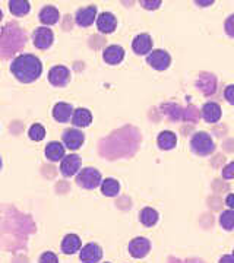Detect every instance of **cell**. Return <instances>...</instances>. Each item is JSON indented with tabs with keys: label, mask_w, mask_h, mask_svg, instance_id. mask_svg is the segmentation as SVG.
<instances>
[{
	"label": "cell",
	"mask_w": 234,
	"mask_h": 263,
	"mask_svg": "<svg viewBox=\"0 0 234 263\" xmlns=\"http://www.w3.org/2000/svg\"><path fill=\"white\" fill-rule=\"evenodd\" d=\"M157 142H158V146L161 149L170 151L173 149V148H176V145H177V136H176L174 132L164 130L158 135Z\"/></svg>",
	"instance_id": "obj_21"
},
{
	"label": "cell",
	"mask_w": 234,
	"mask_h": 263,
	"mask_svg": "<svg viewBox=\"0 0 234 263\" xmlns=\"http://www.w3.org/2000/svg\"><path fill=\"white\" fill-rule=\"evenodd\" d=\"M190 149L193 151L196 155L206 157L214 154L215 151V142L211 138L209 133L206 132H196L192 139H190Z\"/></svg>",
	"instance_id": "obj_2"
},
{
	"label": "cell",
	"mask_w": 234,
	"mask_h": 263,
	"mask_svg": "<svg viewBox=\"0 0 234 263\" xmlns=\"http://www.w3.org/2000/svg\"><path fill=\"white\" fill-rule=\"evenodd\" d=\"M72 114H74L72 104L57 103L53 107V119L59 123H67L72 119Z\"/></svg>",
	"instance_id": "obj_15"
},
{
	"label": "cell",
	"mask_w": 234,
	"mask_h": 263,
	"mask_svg": "<svg viewBox=\"0 0 234 263\" xmlns=\"http://www.w3.org/2000/svg\"><path fill=\"white\" fill-rule=\"evenodd\" d=\"M28 135H29V139H31V141L40 142L46 138V129H44L41 124L35 123V124H32V126L29 127Z\"/></svg>",
	"instance_id": "obj_26"
},
{
	"label": "cell",
	"mask_w": 234,
	"mask_h": 263,
	"mask_svg": "<svg viewBox=\"0 0 234 263\" xmlns=\"http://www.w3.org/2000/svg\"><path fill=\"white\" fill-rule=\"evenodd\" d=\"M79 259L82 263H98L103 259V249L97 243H88L79 250Z\"/></svg>",
	"instance_id": "obj_7"
},
{
	"label": "cell",
	"mask_w": 234,
	"mask_h": 263,
	"mask_svg": "<svg viewBox=\"0 0 234 263\" xmlns=\"http://www.w3.org/2000/svg\"><path fill=\"white\" fill-rule=\"evenodd\" d=\"M10 72L22 84H31L37 81L43 73V65L40 59L34 54H19L10 63Z\"/></svg>",
	"instance_id": "obj_1"
},
{
	"label": "cell",
	"mask_w": 234,
	"mask_h": 263,
	"mask_svg": "<svg viewBox=\"0 0 234 263\" xmlns=\"http://www.w3.org/2000/svg\"><path fill=\"white\" fill-rule=\"evenodd\" d=\"M38 263H59V257L53 252H44L40 256Z\"/></svg>",
	"instance_id": "obj_27"
},
{
	"label": "cell",
	"mask_w": 234,
	"mask_h": 263,
	"mask_svg": "<svg viewBox=\"0 0 234 263\" xmlns=\"http://www.w3.org/2000/svg\"><path fill=\"white\" fill-rule=\"evenodd\" d=\"M220 263H234V259L231 254H225L223 256L221 259H220Z\"/></svg>",
	"instance_id": "obj_31"
},
{
	"label": "cell",
	"mask_w": 234,
	"mask_h": 263,
	"mask_svg": "<svg viewBox=\"0 0 234 263\" xmlns=\"http://www.w3.org/2000/svg\"><path fill=\"white\" fill-rule=\"evenodd\" d=\"M220 224L221 227L227 230V231H231L234 226V212L233 209H227L224 211L221 215H220Z\"/></svg>",
	"instance_id": "obj_25"
},
{
	"label": "cell",
	"mask_w": 234,
	"mask_h": 263,
	"mask_svg": "<svg viewBox=\"0 0 234 263\" xmlns=\"http://www.w3.org/2000/svg\"><path fill=\"white\" fill-rule=\"evenodd\" d=\"M101 173L97 168L93 167H86V168L79 170L78 176H76V184L79 187L86 189V190H93L97 189L101 184Z\"/></svg>",
	"instance_id": "obj_3"
},
{
	"label": "cell",
	"mask_w": 234,
	"mask_h": 263,
	"mask_svg": "<svg viewBox=\"0 0 234 263\" xmlns=\"http://www.w3.org/2000/svg\"><path fill=\"white\" fill-rule=\"evenodd\" d=\"M81 165H82V161H81L79 155H76V154L65 155L62 160V164H60V171L65 177H72L79 173Z\"/></svg>",
	"instance_id": "obj_9"
},
{
	"label": "cell",
	"mask_w": 234,
	"mask_h": 263,
	"mask_svg": "<svg viewBox=\"0 0 234 263\" xmlns=\"http://www.w3.org/2000/svg\"><path fill=\"white\" fill-rule=\"evenodd\" d=\"M152 38H151L150 34H139L136 37L133 38L132 41V48L136 54L139 56H145V54H150L152 51Z\"/></svg>",
	"instance_id": "obj_12"
},
{
	"label": "cell",
	"mask_w": 234,
	"mask_h": 263,
	"mask_svg": "<svg viewBox=\"0 0 234 263\" xmlns=\"http://www.w3.org/2000/svg\"><path fill=\"white\" fill-rule=\"evenodd\" d=\"M38 18H40V22H41L44 27H48V25H55V24L59 22L60 13H59V10H57L55 6H44L43 9L40 10Z\"/></svg>",
	"instance_id": "obj_18"
},
{
	"label": "cell",
	"mask_w": 234,
	"mask_h": 263,
	"mask_svg": "<svg viewBox=\"0 0 234 263\" xmlns=\"http://www.w3.org/2000/svg\"><path fill=\"white\" fill-rule=\"evenodd\" d=\"M95 21H97V28L101 34H110L117 27V18L112 12H103Z\"/></svg>",
	"instance_id": "obj_13"
},
{
	"label": "cell",
	"mask_w": 234,
	"mask_h": 263,
	"mask_svg": "<svg viewBox=\"0 0 234 263\" xmlns=\"http://www.w3.org/2000/svg\"><path fill=\"white\" fill-rule=\"evenodd\" d=\"M97 6H86V8H82V9H78L75 15V21L78 27H82V28H86V27H91L94 24V21L97 19Z\"/></svg>",
	"instance_id": "obj_10"
},
{
	"label": "cell",
	"mask_w": 234,
	"mask_h": 263,
	"mask_svg": "<svg viewBox=\"0 0 234 263\" xmlns=\"http://www.w3.org/2000/svg\"><path fill=\"white\" fill-rule=\"evenodd\" d=\"M202 117L206 123H217L221 119V107L217 103H206L202 107Z\"/></svg>",
	"instance_id": "obj_20"
},
{
	"label": "cell",
	"mask_w": 234,
	"mask_h": 263,
	"mask_svg": "<svg viewBox=\"0 0 234 263\" xmlns=\"http://www.w3.org/2000/svg\"><path fill=\"white\" fill-rule=\"evenodd\" d=\"M101 193L107 197H114L120 192V184L116 179H105L101 181Z\"/></svg>",
	"instance_id": "obj_23"
},
{
	"label": "cell",
	"mask_w": 234,
	"mask_h": 263,
	"mask_svg": "<svg viewBox=\"0 0 234 263\" xmlns=\"http://www.w3.org/2000/svg\"><path fill=\"white\" fill-rule=\"evenodd\" d=\"M128 250L133 259H143L150 253L151 241L147 237H135L128 246Z\"/></svg>",
	"instance_id": "obj_5"
},
{
	"label": "cell",
	"mask_w": 234,
	"mask_h": 263,
	"mask_svg": "<svg viewBox=\"0 0 234 263\" xmlns=\"http://www.w3.org/2000/svg\"><path fill=\"white\" fill-rule=\"evenodd\" d=\"M31 9V5L27 0H10L9 10L15 16H24L27 15Z\"/></svg>",
	"instance_id": "obj_24"
},
{
	"label": "cell",
	"mask_w": 234,
	"mask_h": 263,
	"mask_svg": "<svg viewBox=\"0 0 234 263\" xmlns=\"http://www.w3.org/2000/svg\"><path fill=\"white\" fill-rule=\"evenodd\" d=\"M234 86L233 85H228L227 88H225V91H224V97H225V100L228 101L230 104H234Z\"/></svg>",
	"instance_id": "obj_29"
},
{
	"label": "cell",
	"mask_w": 234,
	"mask_h": 263,
	"mask_svg": "<svg viewBox=\"0 0 234 263\" xmlns=\"http://www.w3.org/2000/svg\"><path fill=\"white\" fill-rule=\"evenodd\" d=\"M48 81L53 86H57V88L66 86L70 81V70L66 66H55L48 72Z\"/></svg>",
	"instance_id": "obj_8"
},
{
	"label": "cell",
	"mask_w": 234,
	"mask_h": 263,
	"mask_svg": "<svg viewBox=\"0 0 234 263\" xmlns=\"http://www.w3.org/2000/svg\"><path fill=\"white\" fill-rule=\"evenodd\" d=\"M103 59L107 65H119L124 59V48L122 46H109L103 51Z\"/></svg>",
	"instance_id": "obj_14"
},
{
	"label": "cell",
	"mask_w": 234,
	"mask_h": 263,
	"mask_svg": "<svg viewBox=\"0 0 234 263\" xmlns=\"http://www.w3.org/2000/svg\"><path fill=\"white\" fill-rule=\"evenodd\" d=\"M84 141V133L79 130V129H67L63 133V143H65V148H67V149H79L82 146Z\"/></svg>",
	"instance_id": "obj_11"
},
{
	"label": "cell",
	"mask_w": 234,
	"mask_h": 263,
	"mask_svg": "<svg viewBox=\"0 0 234 263\" xmlns=\"http://www.w3.org/2000/svg\"><path fill=\"white\" fill-rule=\"evenodd\" d=\"M140 5H142L145 9H158L159 6H161V2H159V0H157V2H147V0H142Z\"/></svg>",
	"instance_id": "obj_28"
},
{
	"label": "cell",
	"mask_w": 234,
	"mask_h": 263,
	"mask_svg": "<svg viewBox=\"0 0 234 263\" xmlns=\"http://www.w3.org/2000/svg\"><path fill=\"white\" fill-rule=\"evenodd\" d=\"M227 205H228L230 209H233V195H228V197H227Z\"/></svg>",
	"instance_id": "obj_32"
},
{
	"label": "cell",
	"mask_w": 234,
	"mask_h": 263,
	"mask_svg": "<svg viewBox=\"0 0 234 263\" xmlns=\"http://www.w3.org/2000/svg\"><path fill=\"white\" fill-rule=\"evenodd\" d=\"M105 263H109V262H105Z\"/></svg>",
	"instance_id": "obj_35"
},
{
	"label": "cell",
	"mask_w": 234,
	"mask_h": 263,
	"mask_svg": "<svg viewBox=\"0 0 234 263\" xmlns=\"http://www.w3.org/2000/svg\"><path fill=\"white\" fill-rule=\"evenodd\" d=\"M82 247L81 237L76 234H67L65 235L63 241H62V252L65 254H75L79 252Z\"/></svg>",
	"instance_id": "obj_17"
},
{
	"label": "cell",
	"mask_w": 234,
	"mask_h": 263,
	"mask_svg": "<svg viewBox=\"0 0 234 263\" xmlns=\"http://www.w3.org/2000/svg\"><path fill=\"white\" fill-rule=\"evenodd\" d=\"M233 168H234V164L233 162H230L224 170H223V177L227 180H231L233 179Z\"/></svg>",
	"instance_id": "obj_30"
},
{
	"label": "cell",
	"mask_w": 234,
	"mask_h": 263,
	"mask_svg": "<svg viewBox=\"0 0 234 263\" xmlns=\"http://www.w3.org/2000/svg\"><path fill=\"white\" fill-rule=\"evenodd\" d=\"M44 154H46L47 160L51 162H57V161L63 160V157H65V146L57 141L50 142V143H47Z\"/></svg>",
	"instance_id": "obj_16"
},
{
	"label": "cell",
	"mask_w": 234,
	"mask_h": 263,
	"mask_svg": "<svg viewBox=\"0 0 234 263\" xmlns=\"http://www.w3.org/2000/svg\"><path fill=\"white\" fill-rule=\"evenodd\" d=\"M2 18H3V12L0 10V21H2Z\"/></svg>",
	"instance_id": "obj_33"
},
{
	"label": "cell",
	"mask_w": 234,
	"mask_h": 263,
	"mask_svg": "<svg viewBox=\"0 0 234 263\" xmlns=\"http://www.w3.org/2000/svg\"><path fill=\"white\" fill-rule=\"evenodd\" d=\"M0 170H2V158H0Z\"/></svg>",
	"instance_id": "obj_34"
},
{
	"label": "cell",
	"mask_w": 234,
	"mask_h": 263,
	"mask_svg": "<svg viewBox=\"0 0 234 263\" xmlns=\"http://www.w3.org/2000/svg\"><path fill=\"white\" fill-rule=\"evenodd\" d=\"M147 63L154 67L155 70L163 72L166 69H169V66L171 65V57L166 51V50H152L150 54H147Z\"/></svg>",
	"instance_id": "obj_4"
},
{
	"label": "cell",
	"mask_w": 234,
	"mask_h": 263,
	"mask_svg": "<svg viewBox=\"0 0 234 263\" xmlns=\"http://www.w3.org/2000/svg\"><path fill=\"white\" fill-rule=\"evenodd\" d=\"M70 120L76 127H88L93 122V114L86 108H76V110H74Z\"/></svg>",
	"instance_id": "obj_19"
},
{
	"label": "cell",
	"mask_w": 234,
	"mask_h": 263,
	"mask_svg": "<svg viewBox=\"0 0 234 263\" xmlns=\"http://www.w3.org/2000/svg\"><path fill=\"white\" fill-rule=\"evenodd\" d=\"M159 219V214L154 208H143L139 212V221L145 227H154Z\"/></svg>",
	"instance_id": "obj_22"
},
{
	"label": "cell",
	"mask_w": 234,
	"mask_h": 263,
	"mask_svg": "<svg viewBox=\"0 0 234 263\" xmlns=\"http://www.w3.org/2000/svg\"><path fill=\"white\" fill-rule=\"evenodd\" d=\"M53 41H55V35H53V31L48 27H38L34 31V34H32V43L40 50L50 48L51 44H53Z\"/></svg>",
	"instance_id": "obj_6"
}]
</instances>
